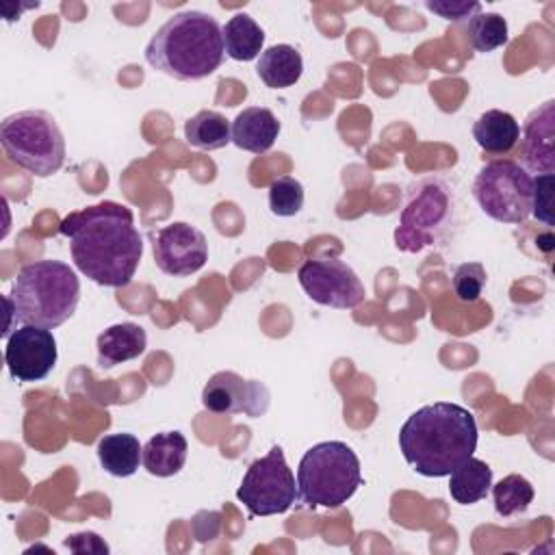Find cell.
Instances as JSON below:
<instances>
[{
	"label": "cell",
	"instance_id": "8",
	"mask_svg": "<svg viewBox=\"0 0 555 555\" xmlns=\"http://www.w3.org/2000/svg\"><path fill=\"white\" fill-rule=\"evenodd\" d=\"M479 208L499 223H522L531 215V176L507 158L486 163L473 182Z\"/></svg>",
	"mask_w": 555,
	"mask_h": 555
},
{
	"label": "cell",
	"instance_id": "7",
	"mask_svg": "<svg viewBox=\"0 0 555 555\" xmlns=\"http://www.w3.org/2000/svg\"><path fill=\"white\" fill-rule=\"evenodd\" d=\"M0 143L11 163L37 178H50L65 163V139L56 119L39 108L17 111L0 124Z\"/></svg>",
	"mask_w": 555,
	"mask_h": 555
},
{
	"label": "cell",
	"instance_id": "12",
	"mask_svg": "<svg viewBox=\"0 0 555 555\" xmlns=\"http://www.w3.org/2000/svg\"><path fill=\"white\" fill-rule=\"evenodd\" d=\"M56 338L46 327L22 325L7 338L4 364L9 375L22 384L46 379L56 366Z\"/></svg>",
	"mask_w": 555,
	"mask_h": 555
},
{
	"label": "cell",
	"instance_id": "23",
	"mask_svg": "<svg viewBox=\"0 0 555 555\" xmlns=\"http://www.w3.org/2000/svg\"><path fill=\"white\" fill-rule=\"evenodd\" d=\"M184 139L191 147L212 152L232 143V132L228 119L219 111H197L184 124Z\"/></svg>",
	"mask_w": 555,
	"mask_h": 555
},
{
	"label": "cell",
	"instance_id": "30",
	"mask_svg": "<svg viewBox=\"0 0 555 555\" xmlns=\"http://www.w3.org/2000/svg\"><path fill=\"white\" fill-rule=\"evenodd\" d=\"M37 7H39V2H24V4L2 2V4H0V13H2V17H4L7 22H13V20H20L22 11H26V9H37Z\"/></svg>",
	"mask_w": 555,
	"mask_h": 555
},
{
	"label": "cell",
	"instance_id": "10",
	"mask_svg": "<svg viewBox=\"0 0 555 555\" xmlns=\"http://www.w3.org/2000/svg\"><path fill=\"white\" fill-rule=\"evenodd\" d=\"M297 280L312 301L336 310H351L366 297L358 273L347 262L332 256L308 258L299 267Z\"/></svg>",
	"mask_w": 555,
	"mask_h": 555
},
{
	"label": "cell",
	"instance_id": "22",
	"mask_svg": "<svg viewBox=\"0 0 555 555\" xmlns=\"http://www.w3.org/2000/svg\"><path fill=\"white\" fill-rule=\"evenodd\" d=\"M223 50L234 61H254L260 56L264 46V30L256 24V20L247 13L232 15L221 28Z\"/></svg>",
	"mask_w": 555,
	"mask_h": 555
},
{
	"label": "cell",
	"instance_id": "25",
	"mask_svg": "<svg viewBox=\"0 0 555 555\" xmlns=\"http://www.w3.org/2000/svg\"><path fill=\"white\" fill-rule=\"evenodd\" d=\"M509 39L507 22L501 13L479 11L468 20V41L477 52H492Z\"/></svg>",
	"mask_w": 555,
	"mask_h": 555
},
{
	"label": "cell",
	"instance_id": "20",
	"mask_svg": "<svg viewBox=\"0 0 555 555\" xmlns=\"http://www.w3.org/2000/svg\"><path fill=\"white\" fill-rule=\"evenodd\" d=\"M98 460L100 466L113 477H130L143 464V447L139 438L126 431L106 434L98 440Z\"/></svg>",
	"mask_w": 555,
	"mask_h": 555
},
{
	"label": "cell",
	"instance_id": "6",
	"mask_svg": "<svg viewBox=\"0 0 555 555\" xmlns=\"http://www.w3.org/2000/svg\"><path fill=\"white\" fill-rule=\"evenodd\" d=\"M453 225H457V208L451 186L436 176L421 178L408 189L399 225L395 228V245L401 251L442 245Z\"/></svg>",
	"mask_w": 555,
	"mask_h": 555
},
{
	"label": "cell",
	"instance_id": "27",
	"mask_svg": "<svg viewBox=\"0 0 555 555\" xmlns=\"http://www.w3.org/2000/svg\"><path fill=\"white\" fill-rule=\"evenodd\" d=\"M486 280H488V273H486L481 262H462L453 271L451 286H453V293L460 301L473 304L481 297Z\"/></svg>",
	"mask_w": 555,
	"mask_h": 555
},
{
	"label": "cell",
	"instance_id": "24",
	"mask_svg": "<svg viewBox=\"0 0 555 555\" xmlns=\"http://www.w3.org/2000/svg\"><path fill=\"white\" fill-rule=\"evenodd\" d=\"M494 509L499 516H514L525 512L533 501V486L522 475H507L499 483L490 486Z\"/></svg>",
	"mask_w": 555,
	"mask_h": 555
},
{
	"label": "cell",
	"instance_id": "29",
	"mask_svg": "<svg viewBox=\"0 0 555 555\" xmlns=\"http://www.w3.org/2000/svg\"><path fill=\"white\" fill-rule=\"evenodd\" d=\"M425 7L449 22H464L481 11L479 2L468 0H425Z\"/></svg>",
	"mask_w": 555,
	"mask_h": 555
},
{
	"label": "cell",
	"instance_id": "3",
	"mask_svg": "<svg viewBox=\"0 0 555 555\" xmlns=\"http://www.w3.org/2000/svg\"><path fill=\"white\" fill-rule=\"evenodd\" d=\"M223 54L219 22L195 9L171 15L145 46L150 67L182 82L202 80L217 72Z\"/></svg>",
	"mask_w": 555,
	"mask_h": 555
},
{
	"label": "cell",
	"instance_id": "28",
	"mask_svg": "<svg viewBox=\"0 0 555 555\" xmlns=\"http://www.w3.org/2000/svg\"><path fill=\"white\" fill-rule=\"evenodd\" d=\"M553 186H555L553 173H538V178H531V215L548 228L555 223L553 221Z\"/></svg>",
	"mask_w": 555,
	"mask_h": 555
},
{
	"label": "cell",
	"instance_id": "14",
	"mask_svg": "<svg viewBox=\"0 0 555 555\" xmlns=\"http://www.w3.org/2000/svg\"><path fill=\"white\" fill-rule=\"evenodd\" d=\"M518 158L527 171H555V102L546 100L533 108L522 126Z\"/></svg>",
	"mask_w": 555,
	"mask_h": 555
},
{
	"label": "cell",
	"instance_id": "17",
	"mask_svg": "<svg viewBox=\"0 0 555 555\" xmlns=\"http://www.w3.org/2000/svg\"><path fill=\"white\" fill-rule=\"evenodd\" d=\"M520 137V124L507 111L490 108L477 117L473 124L475 143L490 156L509 154Z\"/></svg>",
	"mask_w": 555,
	"mask_h": 555
},
{
	"label": "cell",
	"instance_id": "19",
	"mask_svg": "<svg viewBox=\"0 0 555 555\" xmlns=\"http://www.w3.org/2000/svg\"><path fill=\"white\" fill-rule=\"evenodd\" d=\"M301 54L297 48L288 43H278L262 50L256 63V74L269 89L293 87L301 78Z\"/></svg>",
	"mask_w": 555,
	"mask_h": 555
},
{
	"label": "cell",
	"instance_id": "16",
	"mask_svg": "<svg viewBox=\"0 0 555 555\" xmlns=\"http://www.w3.org/2000/svg\"><path fill=\"white\" fill-rule=\"evenodd\" d=\"M98 364L102 369H113L128 360H134L145 353L147 349V334L137 323H115L106 327L98 340Z\"/></svg>",
	"mask_w": 555,
	"mask_h": 555
},
{
	"label": "cell",
	"instance_id": "26",
	"mask_svg": "<svg viewBox=\"0 0 555 555\" xmlns=\"http://www.w3.org/2000/svg\"><path fill=\"white\" fill-rule=\"evenodd\" d=\"M304 206V186L293 176H280L269 184V208L278 217H293Z\"/></svg>",
	"mask_w": 555,
	"mask_h": 555
},
{
	"label": "cell",
	"instance_id": "11",
	"mask_svg": "<svg viewBox=\"0 0 555 555\" xmlns=\"http://www.w3.org/2000/svg\"><path fill=\"white\" fill-rule=\"evenodd\" d=\"M156 267L173 278L197 273L208 260V241L202 230L186 221H173L152 234Z\"/></svg>",
	"mask_w": 555,
	"mask_h": 555
},
{
	"label": "cell",
	"instance_id": "2",
	"mask_svg": "<svg viewBox=\"0 0 555 555\" xmlns=\"http://www.w3.org/2000/svg\"><path fill=\"white\" fill-rule=\"evenodd\" d=\"M477 449V423L470 410L436 401L412 412L399 429L403 460L423 477H449Z\"/></svg>",
	"mask_w": 555,
	"mask_h": 555
},
{
	"label": "cell",
	"instance_id": "5",
	"mask_svg": "<svg viewBox=\"0 0 555 555\" xmlns=\"http://www.w3.org/2000/svg\"><path fill=\"white\" fill-rule=\"evenodd\" d=\"M362 486L360 460L340 440H325L310 447L297 466V499L310 507L336 509Z\"/></svg>",
	"mask_w": 555,
	"mask_h": 555
},
{
	"label": "cell",
	"instance_id": "18",
	"mask_svg": "<svg viewBox=\"0 0 555 555\" xmlns=\"http://www.w3.org/2000/svg\"><path fill=\"white\" fill-rule=\"evenodd\" d=\"M189 444L180 431H160L143 447V468L154 477L178 475L186 462Z\"/></svg>",
	"mask_w": 555,
	"mask_h": 555
},
{
	"label": "cell",
	"instance_id": "9",
	"mask_svg": "<svg viewBox=\"0 0 555 555\" xmlns=\"http://www.w3.org/2000/svg\"><path fill=\"white\" fill-rule=\"evenodd\" d=\"M236 499L247 507L249 516L284 514L295 505L297 479L286 464L282 447H271L267 455L249 464Z\"/></svg>",
	"mask_w": 555,
	"mask_h": 555
},
{
	"label": "cell",
	"instance_id": "4",
	"mask_svg": "<svg viewBox=\"0 0 555 555\" xmlns=\"http://www.w3.org/2000/svg\"><path fill=\"white\" fill-rule=\"evenodd\" d=\"M78 301L80 280L69 264L52 258L24 264L4 297L11 323L2 336L9 338L15 332L13 319L22 325L54 330L76 312Z\"/></svg>",
	"mask_w": 555,
	"mask_h": 555
},
{
	"label": "cell",
	"instance_id": "13",
	"mask_svg": "<svg viewBox=\"0 0 555 555\" xmlns=\"http://www.w3.org/2000/svg\"><path fill=\"white\" fill-rule=\"evenodd\" d=\"M269 388L258 379H245L234 371L215 373L204 390L202 405L212 414L262 416L269 410Z\"/></svg>",
	"mask_w": 555,
	"mask_h": 555
},
{
	"label": "cell",
	"instance_id": "15",
	"mask_svg": "<svg viewBox=\"0 0 555 555\" xmlns=\"http://www.w3.org/2000/svg\"><path fill=\"white\" fill-rule=\"evenodd\" d=\"M230 132L236 147L251 154H264L273 147L280 134V121L273 111L264 106H249L234 117Z\"/></svg>",
	"mask_w": 555,
	"mask_h": 555
},
{
	"label": "cell",
	"instance_id": "1",
	"mask_svg": "<svg viewBox=\"0 0 555 555\" xmlns=\"http://www.w3.org/2000/svg\"><path fill=\"white\" fill-rule=\"evenodd\" d=\"M59 232L69 241L76 269L100 286L130 284L143 256L134 215L119 202H100L65 215Z\"/></svg>",
	"mask_w": 555,
	"mask_h": 555
},
{
	"label": "cell",
	"instance_id": "21",
	"mask_svg": "<svg viewBox=\"0 0 555 555\" xmlns=\"http://www.w3.org/2000/svg\"><path fill=\"white\" fill-rule=\"evenodd\" d=\"M492 486V468L477 457L464 460L449 473V494L460 505H473L488 496Z\"/></svg>",
	"mask_w": 555,
	"mask_h": 555
}]
</instances>
